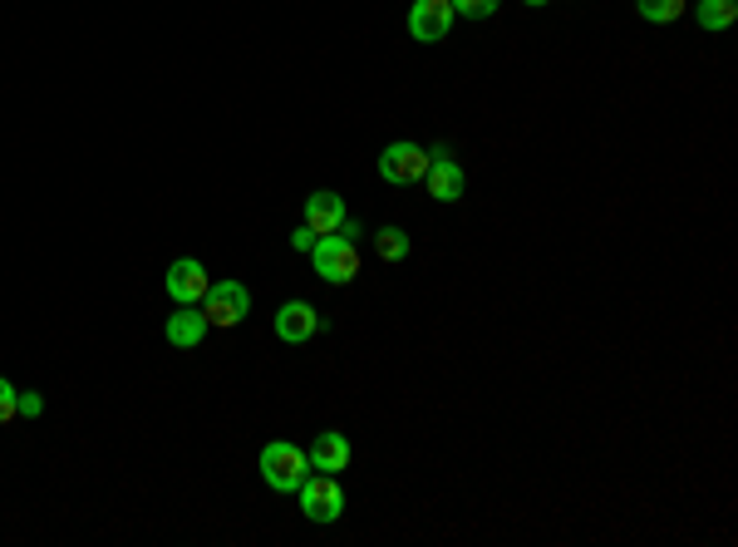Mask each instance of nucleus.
Segmentation results:
<instances>
[{"instance_id": "nucleus-20", "label": "nucleus", "mask_w": 738, "mask_h": 547, "mask_svg": "<svg viewBox=\"0 0 738 547\" xmlns=\"http://www.w3.org/2000/svg\"><path fill=\"white\" fill-rule=\"evenodd\" d=\"M335 232H340V237H344V242H354V237H364V228H360V218H340V228H335Z\"/></svg>"}, {"instance_id": "nucleus-2", "label": "nucleus", "mask_w": 738, "mask_h": 547, "mask_svg": "<svg viewBox=\"0 0 738 547\" xmlns=\"http://www.w3.org/2000/svg\"><path fill=\"white\" fill-rule=\"evenodd\" d=\"M207 316V326H242L246 311H251V291L242 287V281H212L202 296V306H197Z\"/></svg>"}, {"instance_id": "nucleus-5", "label": "nucleus", "mask_w": 738, "mask_h": 547, "mask_svg": "<svg viewBox=\"0 0 738 547\" xmlns=\"http://www.w3.org/2000/svg\"><path fill=\"white\" fill-rule=\"evenodd\" d=\"M423 173H429V153H423L419 143L399 139V143H389V149L379 153V178L394 183V188H403V183H423Z\"/></svg>"}, {"instance_id": "nucleus-12", "label": "nucleus", "mask_w": 738, "mask_h": 547, "mask_svg": "<svg viewBox=\"0 0 738 547\" xmlns=\"http://www.w3.org/2000/svg\"><path fill=\"white\" fill-rule=\"evenodd\" d=\"M340 218H344V198H340V193L320 188V193H311V198H305V228H315V237L335 232V228H340Z\"/></svg>"}, {"instance_id": "nucleus-10", "label": "nucleus", "mask_w": 738, "mask_h": 547, "mask_svg": "<svg viewBox=\"0 0 738 547\" xmlns=\"http://www.w3.org/2000/svg\"><path fill=\"white\" fill-rule=\"evenodd\" d=\"M423 188H429L433 202H458L462 188H468V178H462V168L443 153V159H429V173H423Z\"/></svg>"}, {"instance_id": "nucleus-7", "label": "nucleus", "mask_w": 738, "mask_h": 547, "mask_svg": "<svg viewBox=\"0 0 738 547\" xmlns=\"http://www.w3.org/2000/svg\"><path fill=\"white\" fill-rule=\"evenodd\" d=\"M167 296L177 301V306H202V296H207V287H212V281H207V267L197 257H183V261H173V267H167Z\"/></svg>"}, {"instance_id": "nucleus-16", "label": "nucleus", "mask_w": 738, "mask_h": 547, "mask_svg": "<svg viewBox=\"0 0 738 547\" xmlns=\"http://www.w3.org/2000/svg\"><path fill=\"white\" fill-rule=\"evenodd\" d=\"M453 15H468V21H488L492 11H497L502 0H448Z\"/></svg>"}, {"instance_id": "nucleus-19", "label": "nucleus", "mask_w": 738, "mask_h": 547, "mask_svg": "<svg viewBox=\"0 0 738 547\" xmlns=\"http://www.w3.org/2000/svg\"><path fill=\"white\" fill-rule=\"evenodd\" d=\"M315 242H320V237H315V228H295L291 232V247L295 252H315Z\"/></svg>"}, {"instance_id": "nucleus-4", "label": "nucleus", "mask_w": 738, "mask_h": 547, "mask_svg": "<svg viewBox=\"0 0 738 547\" xmlns=\"http://www.w3.org/2000/svg\"><path fill=\"white\" fill-rule=\"evenodd\" d=\"M295 498H301V513L311 523H335L344 513V488L335 484V474H315L311 468V478L295 488Z\"/></svg>"}, {"instance_id": "nucleus-6", "label": "nucleus", "mask_w": 738, "mask_h": 547, "mask_svg": "<svg viewBox=\"0 0 738 547\" xmlns=\"http://www.w3.org/2000/svg\"><path fill=\"white\" fill-rule=\"evenodd\" d=\"M453 5L448 0H413V11H409V35L419 45H438V40H448V31H453Z\"/></svg>"}, {"instance_id": "nucleus-3", "label": "nucleus", "mask_w": 738, "mask_h": 547, "mask_svg": "<svg viewBox=\"0 0 738 547\" xmlns=\"http://www.w3.org/2000/svg\"><path fill=\"white\" fill-rule=\"evenodd\" d=\"M311 257H315V271H320L330 287H344V281L360 277V252H354V242H344L340 232H325Z\"/></svg>"}, {"instance_id": "nucleus-14", "label": "nucleus", "mask_w": 738, "mask_h": 547, "mask_svg": "<svg viewBox=\"0 0 738 547\" xmlns=\"http://www.w3.org/2000/svg\"><path fill=\"white\" fill-rule=\"evenodd\" d=\"M374 252H379V261H403L409 257V232L403 228H379L374 232Z\"/></svg>"}, {"instance_id": "nucleus-17", "label": "nucleus", "mask_w": 738, "mask_h": 547, "mask_svg": "<svg viewBox=\"0 0 738 547\" xmlns=\"http://www.w3.org/2000/svg\"><path fill=\"white\" fill-rule=\"evenodd\" d=\"M15 415L20 419H39L45 415V395H39V389H15Z\"/></svg>"}, {"instance_id": "nucleus-21", "label": "nucleus", "mask_w": 738, "mask_h": 547, "mask_svg": "<svg viewBox=\"0 0 738 547\" xmlns=\"http://www.w3.org/2000/svg\"><path fill=\"white\" fill-rule=\"evenodd\" d=\"M527 5H547V0H527Z\"/></svg>"}, {"instance_id": "nucleus-15", "label": "nucleus", "mask_w": 738, "mask_h": 547, "mask_svg": "<svg viewBox=\"0 0 738 547\" xmlns=\"http://www.w3.org/2000/svg\"><path fill=\"white\" fill-rule=\"evenodd\" d=\"M635 11H640V21H649V25H669V21H679L684 0H635Z\"/></svg>"}, {"instance_id": "nucleus-13", "label": "nucleus", "mask_w": 738, "mask_h": 547, "mask_svg": "<svg viewBox=\"0 0 738 547\" xmlns=\"http://www.w3.org/2000/svg\"><path fill=\"white\" fill-rule=\"evenodd\" d=\"M694 15L704 31H728V25L738 21V0H699Z\"/></svg>"}, {"instance_id": "nucleus-18", "label": "nucleus", "mask_w": 738, "mask_h": 547, "mask_svg": "<svg viewBox=\"0 0 738 547\" xmlns=\"http://www.w3.org/2000/svg\"><path fill=\"white\" fill-rule=\"evenodd\" d=\"M10 419H15V385L0 375V424H10Z\"/></svg>"}, {"instance_id": "nucleus-11", "label": "nucleus", "mask_w": 738, "mask_h": 547, "mask_svg": "<svg viewBox=\"0 0 738 547\" xmlns=\"http://www.w3.org/2000/svg\"><path fill=\"white\" fill-rule=\"evenodd\" d=\"M207 330H212V326H207L202 311H197V306H177V316H167L163 336H167V346H177V350H197Z\"/></svg>"}, {"instance_id": "nucleus-9", "label": "nucleus", "mask_w": 738, "mask_h": 547, "mask_svg": "<svg viewBox=\"0 0 738 547\" xmlns=\"http://www.w3.org/2000/svg\"><path fill=\"white\" fill-rule=\"evenodd\" d=\"M320 326H325V321L315 316V306H305V301H285V306L276 311V336H281L285 346H301V340H311Z\"/></svg>"}, {"instance_id": "nucleus-8", "label": "nucleus", "mask_w": 738, "mask_h": 547, "mask_svg": "<svg viewBox=\"0 0 738 547\" xmlns=\"http://www.w3.org/2000/svg\"><path fill=\"white\" fill-rule=\"evenodd\" d=\"M305 458H311L315 474H344L350 458H354V449H350V439H344L340 429H325V434H315V444L305 449Z\"/></svg>"}, {"instance_id": "nucleus-1", "label": "nucleus", "mask_w": 738, "mask_h": 547, "mask_svg": "<svg viewBox=\"0 0 738 547\" xmlns=\"http://www.w3.org/2000/svg\"><path fill=\"white\" fill-rule=\"evenodd\" d=\"M261 478H266V488H276V493H295V488L311 478V458H305V449L276 439V444L261 449Z\"/></svg>"}]
</instances>
